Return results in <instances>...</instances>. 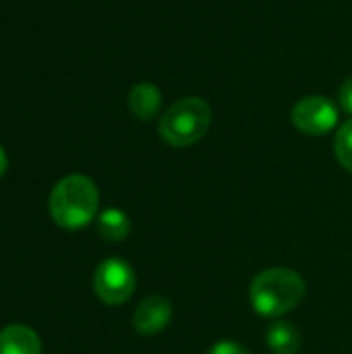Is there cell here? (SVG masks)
Segmentation results:
<instances>
[{"mask_svg": "<svg viewBox=\"0 0 352 354\" xmlns=\"http://www.w3.org/2000/svg\"><path fill=\"white\" fill-rule=\"evenodd\" d=\"M307 292L303 276L290 268H268L249 286V301L257 315L278 319L297 309Z\"/></svg>", "mask_w": 352, "mask_h": 354, "instance_id": "cell-1", "label": "cell"}, {"mask_svg": "<svg viewBox=\"0 0 352 354\" xmlns=\"http://www.w3.org/2000/svg\"><path fill=\"white\" fill-rule=\"evenodd\" d=\"M100 205L95 183L83 174H68L58 180L50 193V216L66 230L85 228L93 222Z\"/></svg>", "mask_w": 352, "mask_h": 354, "instance_id": "cell-2", "label": "cell"}, {"mask_svg": "<svg viewBox=\"0 0 352 354\" xmlns=\"http://www.w3.org/2000/svg\"><path fill=\"white\" fill-rule=\"evenodd\" d=\"M212 110L201 97H183L174 102L160 118V137L172 147L197 143L210 129Z\"/></svg>", "mask_w": 352, "mask_h": 354, "instance_id": "cell-3", "label": "cell"}, {"mask_svg": "<svg viewBox=\"0 0 352 354\" xmlns=\"http://www.w3.org/2000/svg\"><path fill=\"white\" fill-rule=\"evenodd\" d=\"M137 286L135 270L118 257L104 259L93 274V290L98 299L110 307L127 303Z\"/></svg>", "mask_w": 352, "mask_h": 354, "instance_id": "cell-4", "label": "cell"}, {"mask_svg": "<svg viewBox=\"0 0 352 354\" xmlns=\"http://www.w3.org/2000/svg\"><path fill=\"white\" fill-rule=\"evenodd\" d=\"M293 124L305 135H326L338 122L336 106L324 95H307L293 108Z\"/></svg>", "mask_w": 352, "mask_h": 354, "instance_id": "cell-5", "label": "cell"}, {"mask_svg": "<svg viewBox=\"0 0 352 354\" xmlns=\"http://www.w3.org/2000/svg\"><path fill=\"white\" fill-rule=\"evenodd\" d=\"M172 322V305L164 297H147L139 303L133 315V328L141 336H154L166 330Z\"/></svg>", "mask_w": 352, "mask_h": 354, "instance_id": "cell-6", "label": "cell"}, {"mask_svg": "<svg viewBox=\"0 0 352 354\" xmlns=\"http://www.w3.org/2000/svg\"><path fill=\"white\" fill-rule=\"evenodd\" d=\"M0 354H41V340L27 326H6L0 332Z\"/></svg>", "mask_w": 352, "mask_h": 354, "instance_id": "cell-7", "label": "cell"}, {"mask_svg": "<svg viewBox=\"0 0 352 354\" xmlns=\"http://www.w3.org/2000/svg\"><path fill=\"white\" fill-rule=\"evenodd\" d=\"M266 342L274 354H297L303 344V336H301V330L293 322L278 319V322H272V326L268 328Z\"/></svg>", "mask_w": 352, "mask_h": 354, "instance_id": "cell-8", "label": "cell"}, {"mask_svg": "<svg viewBox=\"0 0 352 354\" xmlns=\"http://www.w3.org/2000/svg\"><path fill=\"white\" fill-rule=\"evenodd\" d=\"M162 106V93L151 83H139L129 93V108L141 120H151Z\"/></svg>", "mask_w": 352, "mask_h": 354, "instance_id": "cell-9", "label": "cell"}, {"mask_svg": "<svg viewBox=\"0 0 352 354\" xmlns=\"http://www.w3.org/2000/svg\"><path fill=\"white\" fill-rule=\"evenodd\" d=\"M131 232V220L120 209H104L98 216V234L108 243H120Z\"/></svg>", "mask_w": 352, "mask_h": 354, "instance_id": "cell-10", "label": "cell"}, {"mask_svg": "<svg viewBox=\"0 0 352 354\" xmlns=\"http://www.w3.org/2000/svg\"><path fill=\"white\" fill-rule=\"evenodd\" d=\"M334 151L344 170L352 172V120L344 122L334 139Z\"/></svg>", "mask_w": 352, "mask_h": 354, "instance_id": "cell-11", "label": "cell"}, {"mask_svg": "<svg viewBox=\"0 0 352 354\" xmlns=\"http://www.w3.org/2000/svg\"><path fill=\"white\" fill-rule=\"evenodd\" d=\"M207 354H249V351L243 344H239V342L222 340V342H216Z\"/></svg>", "mask_w": 352, "mask_h": 354, "instance_id": "cell-12", "label": "cell"}, {"mask_svg": "<svg viewBox=\"0 0 352 354\" xmlns=\"http://www.w3.org/2000/svg\"><path fill=\"white\" fill-rule=\"evenodd\" d=\"M340 106L352 114V77L351 79H346L344 83H342V87H340Z\"/></svg>", "mask_w": 352, "mask_h": 354, "instance_id": "cell-13", "label": "cell"}, {"mask_svg": "<svg viewBox=\"0 0 352 354\" xmlns=\"http://www.w3.org/2000/svg\"><path fill=\"white\" fill-rule=\"evenodd\" d=\"M6 168H8V158H6V151H4L2 145H0V176H4Z\"/></svg>", "mask_w": 352, "mask_h": 354, "instance_id": "cell-14", "label": "cell"}]
</instances>
